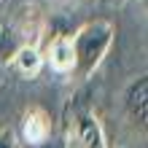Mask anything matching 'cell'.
<instances>
[{
    "label": "cell",
    "instance_id": "cell-4",
    "mask_svg": "<svg viewBox=\"0 0 148 148\" xmlns=\"http://www.w3.org/2000/svg\"><path fill=\"white\" fill-rule=\"evenodd\" d=\"M67 140L73 143V148H108L105 140V129H102L100 119L94 116L92 110H75L73 121H70V137Z\"/></svg>",
    "mask_w": 148,
    "mask_h": 148
},
{
    "label": "cell",
    "instance_id": "cell-9",
    "mask_svg": "<svg viewBox=\"0 0 148 148\" xmlns=\"http://www.w3.org/2000/svg\"><path fill=\"white\" fill-rule=\"evenodd\" d=\"M35 148H70V140H67V137H57V135H51L49 140H43V143L35 145Z\"/></svg>",
    "mask_w": 148,
    "mask_h": 148
},
{
    "label": "cell",
    "instance_id": "cell-6",
    "mask_svg": "<svg viewBox=\"0 0 148 148\" xmlns=\"http://www.w3.org/2000/svg\"><path fill=\"white\" fill-rule=\"evenodd\" d=\"M22 129H24V140L22 143H30L32 148L40 145L43 140H49L54 135V127H51V116L43 108H30L24 113V121H22Z\"/></svg>",
    "mask_w": 148,
    "mask_h": 148
},
{
    "label": "cell",
    "instance_id": "cell-1",
    "mask_svg": "<svg viewBox=\"0 0 148 148\" xmlns=\"http://www.w3.org/2000/svg\"><path fill=\"white\" fill-rule=\"evenodd\" d=\"M116 38V27L108 19H89L84 22L75 32H70V51H73V67L70 78L73 81H89L100 70L102 59Z\"/></svg>",
    "mask_w": 148,
    "mask_h": 148
},
{
    "label": "cell",
    "instance_id": "cell-5",
    "mask_svg": "<svg viewBox=\"0 0 148 148\" xmlns=\"http://www.w3.org/2000/svg\"><path fill=\"white\" fill-rule=\"evenodd\" d=\"M43 54V67L54 70L57 75H67L70 78V67H73V51H70V32H59L46 43Z\"/></svg>",
    "mask_w": 148,
    "mask_h": 148
},
{
    "label": "cell",
    "instance_id": "cell-7",
    "mask_svg": "<svg viewBox=\"0 0 148 148\" xmlns=\"http://www.w3.org/2000/svg\"><path fill=\"white\" fill-rule=\"evenodd\" d=\"M8 65H11L19 75H24V78H35L43 70V54H40V49L35 46V43H24V46L11 57Z\"/></svg>",
    "mask_w": 148,
    "mask_h": 148
},
{
    "label": "cell",
    "instance_id": "cell-3",
    "mask_svg": "<svg viewBox=\"0 0 148 148\" xmlns=\"http://www.w3.org/2000/svg\"><path fill=\"white\" fill-rule=\"evenodd\" d=\"M35 32L38 24H32L30 19L0 11V65H8L24 43H35Z\"/></svg>",
    "mask_w": 148,
    "mask_h": 148
},
{
    "label": "cell",
    "instance_id": "cell-8",
    "mask_svg": "<svg viewBox=\"0 0 148 148\" xmlns=\"http://www.w3.org/2000/svg\"><path fill=\"white\" fill-rule=\"evenodd\" d=\"M0 148H22L19 132L11 129V127H3V129H0Z\"/></svg>",
    "mask_w": 148,
    "mask_h": 148
},
{
    "label": "cell",
    "instance_id": "cell-2",
    "mask_svg": "<svg viewBox=\"0 0 148 148\" xmlns=\"http://www.w3.org/2000/svg\"><path fill=\"white\" fill-rule=\"evenodd\" d=\"M121 116L135 135L145 137L148 129V75L140 73L129 78L121 92Z\"/></svg>",
    "mask_w": 148,
    "mask_h": 148
}]
</instances>
